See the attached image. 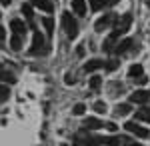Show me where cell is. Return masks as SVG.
Wrapping results in <instances>:
<instances>
[{
	"mask_svg": "<svg viewBox=\"0 0 150 146\" xmlns=\"http://www.w3.org/2000/svg\"><path fill=\"white\" fill-rule=\"evenodd\" d=\"M128 76H130V78L142 76V64H132V66L128 68Z\"/></svg>",
	"mask_w": 150,
	"mask_h": 146,
	"instance_id": "cell-16",
	"label": "cell"
},
{
	"mask_svg": "<svg viewBox=\"0 0 150 146\" xmlns=\"http://www.w3.org/2000/svg\"><path fill=\"white\" fill-rule=\"evenodd\" d=\"M10 28H12V32H14V34H20V36L26 34V24H24V20H20V18L10 20Z\"/></svg>",
	"mask_w": 150,
	"mask_h": 146,
	"instance_id": "cell-10",
	"label": "cell"
},
{
	"mask_svg": "<svg viewBox=\"0 0 150 146\" xmlns=\"http://www.w3.org/2000/svg\"><path fill=\"white\" fill-rule=\"evenodd\" d=\"M114 14H104L102 18H98V20H96V24H94V28H96V30H98V32H102L104 28H108V26H110V24L114 22Z\"/></svg>",
	"mask_w": 150,
	"mask_h": 146,
	"instance_id": "cell-6",
	"label": "cell"
},
{
	"mask_svg": "<svg viewBox=\"0 0 150 146\" xmlns=\"http://www.w3.org/2000/svg\"><path fill=\"white\" fill-rule=\"evenodd\" d=\"M116 2H120V0H104V6H114Z\"/></svg>",
	"mask_w": 150,
	"mask_h": 146,
	"instance_id": "cell-27",
	"label": "cell"
},
{
	"mask_svg": "<svg viewBox=\"0 0 150 146\" xmlns=\"http://www.w3.org/2000/svg\"><path fill=\"white\" fill-rule=\"evenodd\" d=\"M100 84H102L100 76H92V78H90V88H92V90H98V88H100Z\"/></svg>",
	"mask_w": 150,
	"mask_h": 146,
	"instance_id": "cell-23",
	"label": "cell"
},
{
	"mask_svg": "<svg viewBox=\"0 0 150 146\" xmlns=\"http://www.w3.org/2000/svg\"><path fill=\"white\" fill-rule=\"evenodd\" d=\"M136 118L138 120H144V122H150V108H142L136 112Z\"/></svg>",
	"mask_w": 150,
	"mask_h": 146,
	"instance_id": "cell-18",
	"label": "cell"
},
{
	"mask_svg": "<svg viewBox=\"0 0 150 146\" xmlns=\"http://www.w3.org/2000/svg\"><path fill=\"white\" fill-rule=\"evenodd\" d=\"M104 66H106V70H116L118 68V60H108Z\"/></svg>",
	"mask_w": 150,
	"mask_h": 146,
	"instance_id": "cell-26",
	"label": "cell"
},
{
	"mask_svg": "<svg viewBox=\"0 0 150 146\" xmlns=\"http://www.w3.org/2000/svg\"><path fill=\"white\" fill-rule=\"evenodd\" d=\"M148 98H150L148 90H136V92L130 94V102H132V104H144Z\"/></svg>",
	"mask_w": 150,
	"mask_h": 146,
	"instance_id": "cell-7",
	"label": "cell"
},
{
	"mask_svg": "<svg viewBox=\"0 0 150 146\" xmlns=\"http://www.w3.org/2000/svg\"><path fill=\"white\" fill-rule=\"evenodd\" d=\"M8 96H10V90H8V86H4V84H0V100H8Z\"/></svg>",
	"mask_w": 150,
	"mask_h": 146,
	"instance_id": "cell-21",
	"label": "cell"
},
{
	"mask_svg": "<svg viewBox=\"0 0 150 146\" xmlns=\"http://www.w3.org/2000/svg\"><path fill=\"white\" fill-rule=\"evenodd\" d=\"M28 2H30V6H36V8H40V10H44V12H52L54 10L52 0H28Z\"/></svg>",
	"mask_w": 150,
	"mask_h": 146,
	"instance_id": "cell-8",
	"label": "cell"
},
{
	"mask_svg": "<svg viewBox=\"0 0 150 146\" xmlns=\"http://www.w3.org/2000/svg\"><path fill=\"white\" fill-rule=\"evenodd\" d=\"M132 46H134V40H132V38H124V40H120V42L116 44L114 52L116 54H124V52H128Z\"/></svg>",
	"mask_w": 150,
	"mask_h": 146,
	"instance_id": "cell-9",
	"label": "cell"
},
{
	"mask_svg": "<svg viewBox=\"0 0 150 146\" xmlns=\"http://www.w3.org/2000/svg\"><path fill=\"white\" fill-rule=\"evenodd\" d=\"M62 26H64V30L68 34V38H76V34H78V24L72 18L70 12H62Z\"/></svg>",
	"mask_w": 150,
	"mask_h": 146,
	"instance_id": "cell-2",
	"label": "cell"
},
{
	"mask_svg": "<svg viewBox=\"0 0 150 146\" xmlns=\"http://www.w3.org/2000/svg\"><path fill=\"white\" fill-rule=\"evenodd\" d=\"M116 40H118V38H116L114 34H110V36H108V38L104 40V44H102V50H106V52H110V50H112V44H114Z\"/></svg>",
	"mask_w": 150,
	"mask_h": 146,
	"instance_id": "cell-17",
	"label": "cell"
},
{
	"mask_svg": "<svg viewBox=\"0 0 150 146\" xmlns=\"http://www.w3.org/2000/svg\"><path fill=\"white\" fill-rule=\"evenodd\" d=\"M130 26H132V14L130 12H126V14H122L120 18H118V24H116V28H114V36L116 38H120V36H124V34L130 30Z\"/></svg>",
	"mask_w": 150,
	"mask_h": 146,
	"instance_id": "cell-1",
	"label": "cell"
},
{
	"mask_svg": "<svg viewBox=\"0 0 150 146\" xmlns=\"http://www.w3.org/2000/svg\"><path fill=\"white\" fill-rule=\"evenodd\" d=\"M42 24H44V28H46V34L52 36V34H54V20H52L50 16H46V18H42Z\"/></svg>",
	"mask_w": 150,
	"mask_h": 146,
	"instance_id": "cell-15",
	"label": "cell"
},
{
	"mask_svg": "<svg viewBox=\"0 0 150 146\" xmlns=\"http://www.w3.org/2000/svg\"><path fill=\"white\" fill-rule=\"evenodd\" d=\"M22 14L26 16V20H28V22H32V20H34V18H32V6H30V4H22Z\"/></svg>",
	"mask_w": 150,
	"mask_h": 146,
	"instance_id": "cell-20",
	"label": "cell"
},
{
	"mask_svg": "<svg viewBox=\"0 0 150 146\" xmlns=\"http://www.w3.org/2000/svg\"><path fill=\"white\" fill-rule=\"evenodd\" d=\"M118 116H126V114H130V104H118L114 110Z\"/></svg>",
	"mask_w": 150,
	"mask_h": 146,
	"instance_id": "cell-19",
	"label": "cell"
},
{
	"mask_svg": "<svg viewBox=\"0 0 150 146\" xmlns=\"http://www.w3.org/2000/svg\"><path fill=\"white\" fill-rule=\"evenodd\" d=\"M10 2H12V0H0V4H2V6H10Z\"/></svg>",
	"mask_w": 150,
	"mask_h": 146,
	"instance_id": "cell-30",
	"label": "cell"
},
{
	"mask_svg": "<svg viewBox=\"0 0 150 146\" xmlns=\"http://www.w3.org/2000/svg\"><path fill=\"white\" fill-rule=\"evenodd\" d=\"M104 62L100 58H92V60H88L86 64H84V72H94V70H98V68H102Z\"/></svg>",
	"mask_w": 150,
	"mask_h": 146,
	"instance_id": "cell-11",
	"label": "cell"
},
{
	"mask_svg": "<svg viewBox=\"0 0 150 146\" xmlns=\"http://www.w3.org/2000/svg\"><path fill=\"white\" fill-rule=\"evenodd\" d=\"M104 126H106L108 130H116V124L114 122H108V124H104Z\"/></svg>",
	"mask_w": 150,
	"mask_h": 146,
	"instance_id": "cell-28",
	"label": "cell"
},
{
	"mask_svg": "<svg viewBox=\"0 0 150 146\" xmlns=\"http://www.w3.org/2000/svg\"><path fill=\"white\" fill-rule=\"evenodd\" d=\"M146 4H148V6H150V0H146Z\"/></svg>",
	"mask_w": 150,
	"mask_h": 146,
	"instance_id": "cell-33",
	"label": "cell"
},
{
	"mask_svg": "<svg viewBox=\"0 0 150 146\" xmlns=\"http://www.w3.org/2000/svg\"><path fill=\"white\" fill-rule=\"evenodd\" d=\"M66 84H74V78H72L70 74H66Z\"/></svg>",
	"mask_w": 150,
	"mask_h": 146,
	"instance_id": "cell-29",
	"label": "cell"
},
{
	"mask_svg": "<svg viewBox=\"0 0 150 146\" xmlns=\"http://www.w3.org/2000/svg\"><path fill=\"white\" fill-rule=\"evenodd\" d=\"M124 128H126L130 134L138 136V138H148V134H150L144 126H140V124H136V122H126V124H124Z\"/></svg>",
	"mask_w": 150,
	"mask_h": 146,
	"instance_id": "cell-5",
	"label": "cell"
},
{
	"mask_svg": "<svg viewBox=\"0 0 150 146\" xmlns=\"http://www.w3.org/2000/svg\"><path fill=\"white\" fill-rule=\"evenodd\" d=\"M10 48H12V50H20V48H22V36H20V34H12Z\"/></svg>",
	"mask_w": 150,
	"mask_h": 146,
	"instance_id": "cell-14",
	"label": "cell"
},
{
	"mask_svg": "<svg viewBox=\"0 0 150 146\" xmlns=\"http://www.w3.org/2000/svg\"><path fill=\"white\" fill-rule=\"evenodd\" d=\"M2 38H4V28L0 26V40H2Z\"/></svg>",
	"mask_w": 150,
	"mask_h": 146,
	"instance_id": "cell-31",
	"label": "cell"
},
{
	"mask_svg": "<svg viewBox=\"0 0 150 146\" xmlns=\"http://www.w3.org/2000/svg\"><path fill=\"white\" fill-rule=\"evenodd\" d=\"M92 108H94V110H96V112H98V114H104V112H106V104H104L102 100L94 102V106H92Z\"/></svg>",
	"mask_w": 150,
	"mask_h": 146,
	"instance_id": "cell-22",
	"label": "cell"
},
{
	"mask_svg": "<svg viewBox=\"0 0 150 146\" xmlns=\"http://www.w3.org/2000/svg\"><path fill=\"white\" fill-rule=\"evenodd\" d=\"M102 144H106V146H128V144H132V140H130L128 136H120V134H116V136H108V138H102Z\"/></svg>",
	"mask_w": 150,
	"mask_h": 146,
	"instance_id": "cell-3",
	"label": "cell"
},
{
	"mask_svg": "<svg viewBox=\"0 0 150 146\" xmlns=\"http://www.w3.org/2000/svg\"><path fill=\"white\" fill-rule=\"evenodd\" d=\"M128 146H140V144H128Z\"/></svg>",
	"mask_w": 150,
	"mask_h": 146,
	"instance_id": "cell-32",
	"label": "cell"
},
{
	"mask_svg": "<svg viewBox=\"0 0 150 146\" xmlns=\"http://www.w3.org/2000/svg\"><path fill=\"white\" fill-rule=\"evenodd\" d=\"M102 126H104V122L98 120V118H94V116L84 120V128H88V130H96V128H102Z\"/></svg>",
	"mask_w": 150,
	"mask_h": 146,
	"instance_id": "cell-12",
	"label": "cell"
},
{
	"mask_svg": "<svg viewBox=\"0 0 150 146\" xmlns=\"http://www.w3.org/2000/svg\"><path fill=\"white\" fill-rule=\"evenodd\" d=\"M44 50V36L36 30L34 36H32V46H30V54L32 56H36V54H40Z\"/></svg>",
	"mask_w": 150,
	"mask_h": 146,
	"instance_id": "cell-4",
	"label": "cell"
},
{
	"mask_svg": "<svg viewBox=\"0 0 150 146\" xmlns=\"http://www.w3.org/2000/svg\"><path fill=\"white\" fill-rule=\"evenodd\" d=\"M72 10L76 12L78 16H84L86 14V2L84 0H72Z\"/></svg>",
	"mask_w": 150,
	"mask_h": 146,
	"instance_id": "cell-13",
	"label": "cell"
},
{
	"mask_svg": "<svg viewBox=\"0 0 150 146\" xmlns=\"http://www.w3.org/2000/svg\"><path fill=\"white\" fill-rule=\"evenodd\" d=\"M104 6V0H90V8L92 10H100Z\"/></svg>",
	"mask_w": 150,
	"mask_h": 146,
	"instance_id": "cell-25",
	"label": "cell"
},
{
	"mask_svg": "<svg viewBox=\"0 0 150 146\" xmlns=\"http://www.w3.org/2000/svg\"><path fill=\"white\" fill-rule=\"evenodd\" d=\"M84 112H86V106H84L82 102H78V104L72 108V114H84Z\"/></svg>",
	"mask_w": 150,
	"mask_h": 146,
	"instance_id": "cell-24",
	"label": "cell"
}]
</instances>
